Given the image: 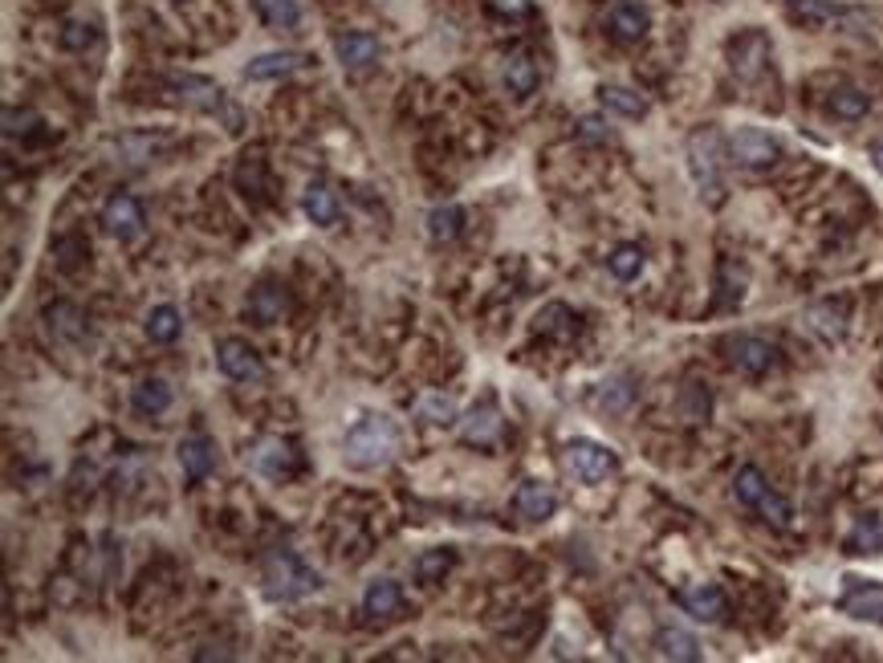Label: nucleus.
Returning <instances> with one entry per match:
<instances>
[{
  "mask_svg": "<svg viewBox=\"0 0 883 663\" xmlns=\"http://www.w3.org/2000/svg\"><path fill=\"white\" fill-rule=\"evenodd\" d=\"M684 155H688V172H693V184L700 192V199L709 208H721L724 204V160H729V139H724L717 127H696L684 143Z\"/></svg>",
  "mask_w": 883,
  "mask_h": 663,
  "instance_id": "1",
  "label": "nucleus"
},
{
  "mask_svg": "<svg viewBox=\"0 0 883 663\" xmlns=\"http://www.w3.org/2000/svg\"><path fill=\"white\" fill-rule=\"evenodd\" d=\"M342 448H347V460L355 468H383L395 456V448H400V427L388 415L367 412L362 420L350 424Z\"/></svg>",
  "mask_w": 883,
  "mask_h": 663,
  "instance_id": "2",
  "label": "nucleus"
},
{
  "mask_svg": "<svg viewBox=\"0 0 883 663\" xmlns=\"http://www.w3.org/2000/svg\"><path fill=\"white\" fill-rule=\"evenodd\" d=\"M261 583H265L269 602H297L306 595H318L321 590V574L314 566H306L294 550H273L261 566Z\"/></svg>",
  "mask_w": 883,
  "mask_h": 663,
  "instance_id": "3",
  "label": "nucleus"
},
{
  "mask_svg": "<svg viewBox=\"0 0 883 663\" xmlns=\"http://www.w3.org/2000/svg\"><path fill=\"white\" fill-rule=\"evenodd\" d=\"M163 86H167V94H172L175 102H184L188 110H200V115H225L228 131H237V127H241V115H237V107H228L225 90H220L212 78H204V74H172V78L163 81Z\"/></svg>",
  "mask_w": 883,
  "mask_h": 663,
  "instance_id": "4",
  "label": "nucleus"
},
{
  "mask_svg": "<svg viewBox=\"0 0 883 663\" xmlns=\"http://www.w3.org/2000/svg\"><path fill=\"white\" fill-rule=\"evenodd\" d=\"M777 350L770 338H762V334H729L724 338V359H729V367L741 374H750V379H762V374H770L777 367Z\"/></svg>",
  "mask_w": 883,
  "mask_h": 663,
  "instance_id": "5",
  "label": "nucleus"
},
{
  "mask_svg": "<svg viewBox=\"0 0 883 663\" xmlns=\"http://www.w3.org/2000/svg\"><path fill=\"white\" fill-rule=\"evenodd\" d=\"M563 460L582 485H599V480L615 477L619 468L615 452L607 448V444H599V439H570L563 448Z\"/></svg>",
  "mask_w": 883,
  "mask_h": 663,
  "instance_id": "6",
  "label": "nucleus"
},
{
  "mask_svg": "<svg viewBox=\"0 0 883 663\" xmlns=\"http://www.w3.org/2000/svg\"><path fill=\"white\" fill-rule=\"evenodd\" d=\"M729 160L750 167V172H765V167H774L782 160V143L762 127H737L729 134Z\"/></svg>",
  "mask_w": 883,
  "mask_h": 663,
  "instance_id": "7",
  "label": "nucleus"
},
{
  "mask_svg": "<svg viewBox=\"0 0 883 663\" xmlns=\"http://www.w3.org/2000/svg\"><path fill=\"white\" fill-rule=\"evenodd\" d=\"M216 367H220L228 379H237V383L265 379V362L257 355V346L244 343V338H220V343H216Z\"/></svg>",
  "mask_w": 883,
  "mask_h": 663,
  "instance_id": "8",
  "label": "nucleus"
},
{
  "mask_svg": "<svg viewBox=\"0 0 883 663\" xmlns=\"http://www.w3.org/2000/svg\"><path fill=\"white\" fill-rule=\"evenodd\" d=\"M253 468L269 480H290L302 468V452H297L294 439L282 436H265L253 448Z\"/></svg>",
  "mask_w": 883,
  "mask_h": 663,
  "instance_id": "9",
  "label": "nucleus"
},
{
  "mask_svg": "<svg viewBox=\"0 0 883 663\" xmlns=\"http://www.w3.org/2000/svg\"><path fill=\"white\" fill-rule=\"evenodd\" d=\"M843 595H839V610L859 619V623H883V583L871 578H843Z\"/></svg>",
  "mask_w": 883,
  "mask_h": 663,
  "instance_id": "10",
  "label": "nucleus"
},
{
  "mask_svg": "<svg viewBox=\"0 0 883 663\" xmlns=\"http://www.w3.org/2000/svg\"><path fill=\"white\" fill-rule=\"evenodd\" d=\"M148 225V213L143 204L131 196V192H115V196L102 204V228H107L115 240H134Z\"/></svg>",
  "mask_w": 883,
  "mask_h": 663,
  "instance_id": "11",
  "label": "nucleus"
},
{
  "mask_svg": "<svg viewBox=\"0 0 883 663\" xmlns=\"http://www.w3.org/2000/svg\"><path fill=\"white\" fill-rule=\"evenodd\" d=\"M335 57L338 66L359 74V69H371L379 62V37L375 33H362V29H347L335 37Z\"/></svg>",
  "mask_w": 883,
  "mask_h": 663,
  "instance_id": "12",
  "label": "nucleus"
},
{
  "mask_svg": "<svg viewBox=\"0 0 883 663\" xmlns=\"http://www.w3.org/2000/svg\"><path fill=\"white\" fill-rule=\"evenodd\" d=\"M647 29H652V13H647V4H640V0H619L615 9L607 13V33L615 41H623V45L643 41Z\"/></svg>",
  "mask_w": 883,
  "mask_h": 663,
  "instance_id": "13",
  "label": "nucleus"
},
{
  "mask_svg": "<svg viewBox=\"0 0 883 663\" xmlns=\"http://www.w3.org/2000/svg\"><path fill=\"white\" fill-rule=\"evenodd\" d=\"M244 314H249L257 326H273V322H282L285 314H290V290H285L282 281H261V285L249 293Z\"/></svg>",
  "mask_w": 883,
  "mask_h": 663,
  "instance_id": "14",
  "label": "nucleus"
},
{
  "mask_svg": "<svg viewBox=\"0 0 883 663\" xmlns=\"http://www.w3.org/2000/svg\"><path fill=\"white\" fill-rule=\"evenodd\" d=\"M314 57L302 54V50H273V54H257L249 66H244V78L249 81H277L290 78L297 69H306Z\"/></svg>",
  "mask_w": 883,
  "mask_h": 663,
  "instance_id": "15",
  "label": "nucleus"
},
{
  "mask_svg": "<svg viewBox=\"0 0 883 663\" xmlns=\"http://www.w3.org/2000/svg\"><path fill=\"white\" fill-rule=\"evenodd\" d=\"M680 607L693 615L696 623H721L724 615H729V598H724L721 586L696 583L688 590H680Z\"/></svg>",
  "mask_w": 883,
  "mask_h": 663,
  "instance_id": "16",
  "label": "nucleus"
},
{
  "mask_svg": "<svg viewBox=\"0 0 883 663\" xmlns=\"http://www.w3.org/2000/svg\"><path fill=\"white\" fill-rule=\"evenodd\" d=\"M765 62H770L765 33H741V37L729 41V66H733L737 78H757Z\"/></svg>",
  "mask_w": 883,
  "mask_h": 663,
  "instance_id": "17",
  "label": "nucleus"
},
{
  "mask_svg": "<svg viewBox=\"0 0 883 663\" xmlns=\"http://www.w3.org/2000/svg\"><path fill=\"white\" fill-rule=\"evenodd\" d=\"M175 460L184 468V477L196 485V480H204L216 468V444L204 432H192V436H184L175 444Z\"/></svg>",
  "mask_w": 883,
  "mask_h": 663,
  "instance_id": "18",
  "label": "nucleus"
},
{
  "mask_svg": "<svg viewBox=\"0 0 883 663\" xmlns=\"http://www.w3.org/2000/svg\"><path fill=\"white\" fill-rule=\"evenodd\" d=\"M847 318H851V305L843 297H822V302H815L806 309V326L815 334H822L827 343H843Z\"/></svg>",
  "mask_w": 883,
  "mask_h": 663,
  "instance_id": "19",
  "label": "nucleus"
},
{
  "mask_svg": "<svg viewBox=\"0 0 883 663\" xmlns=\"http://www.w3.org/2000/svg\"><path fill=\"white\" fill-rule=\"evenodd\" d=\"M513 509L525 521H549L558 513V497H554V489H549L546 480H522V489L513 497Z\"/></svg>",
  "mask_w": 883,
  "mask_h": 663,
  "instance_id": "20",
  "label": "nucleus"
},
{
  "mask_svg": "<svg viewBox=\"0 0 883 663\" xmlns=\"http://www.w3.org/2000/svg\"><path fill=\"white\" fill-rule=\"evenodd\" d=\"M786 17L803 29H822L830 21H843L847 9L835 0H786Z\"/></svg>",
  "mask_w": 883,
  "mask_h": 663,
  "instance_id": "21",
  "label": "nucleus"
},
{
  "mask_svg": "<svg viewBox=\"0 0 883 663\" xmlns=\"http://www.w3.org/2000/svg\"><path fill=\"white\" fill-rule=\"evenodd\" d=\"M501 81H505V90L513 94V98H530V94L537 90V81H542V74H537V62L525 50H517V54L505 57V69H501Z\"/></svg>",
  "mask_w": 883,
  "mask_h": 663,
  "instance_id": "22",
  "label": "nucleus"
},
{
  "mask_svg": "<svg viewBox=\"0 0 883 663\" xmlns=\"http://www.w3.org/2000/svg\"><path fill=\"white\" fill-rule=\"evenodd\" d=\"M302 213L309 216V225L318 228H330L338 220V196L335 187L326 184V180H314V184L302 192Z\"/></svg>",
  "mask_w": 883,
  "mask_h": 663,
  "instance_id": "23",
  "label": "nucleus"
},
{
  "mask_svg": "<svg viewBox=\"0 0 883 663\" xmlns=\"http://www.w3.org/2000/svg\"><path fill=\"white\" fill-rule=\"evenodd\" d=\"M465 439L477 444V448H493L501 439V412H497L493 399H484L481 407H472L469 420H465Z\"/></svg>",
  "mask_w": 883,
  "mask_h": 663,
  "instance_id": "24",
  "label": "nucleus"
},
{
  "mask_svg": "<svg viewBox=\"0 0 883 663\" xmlns=\"http://www.w3.org/2000/svg\"><path fill=\"white\" fill-rule=\"evenodd\" d=\"M45 322H50V334L62 338V343H81L86 338V314L74 302H66V297L45 305Z\"/></svg>",
  "mask_w": 883,
  "mask_h": 663,
  "instance_id": "25",
  "label": "nucleus"
},
{
  "mask_svg": "<svg viewBox=\"0 0 883 663\" xmlns=\"http://www.w3.org/2000/svg\"><path fill=\"white\" fill-rule=\"evenodd\" d=\"M400 607H403V586L395 578H375V583L362 590V615H371V619H391Z\"/></svg>",
  "mask_w": 883,
  "mask_h": 663,
  "instance_id": "26",
  "label": "nucleus"
},
{
  "mask_svg": "<svg viewBox=\"0 0 883 663\" xmlns=\"http://www.w3.org/2000/svg\"><path fill=\"white\" fill-rule=\"evenodd\" d=\"M534 330L542 334V338H558V343H570L578 334V314L570 309V305L563 302H549L542 314H537Z\"/></svg>",
  "mask_w": 883,
  "mask_h": 663,
  "instance_id": "27",
  "label": "nucleus"
},
{
  "mask_svg": "<svg viewBox=\"0 0 883 663\" xmlns=\"http://www.w3.org/2000/svg\"><path fill=\"white\" fill-rule=\"evenodd\" d=\"M599 107L611 110V115H619V119H643L647 115V98L643 94H635L631 86H599Z\"/></svg>",
  "mask_w": 883,
  "mask_h": 663,
  "instance_id": "28",
  "label": "nucleus"
},
{
  "mask_svg": "<svg viewBox=\"0 0 883 663\" xmlns=\"http://www.w3.org/2000/svg\"><path fill=\"white\" fill-rule=\"evenodd\" d=\"M847 554H859V557L883 554V518L880 513H863V518L855 521V530L847 533Z\"/></svg>",
  "mask_w": 883,
  "mask_h": 663,
  "instance_id": "29",
  "label": "nucleus"
},
{
  "mask_svg": "<svg viewBox=\"0 0 883 663\" xmlns=\"http://www.w3.org/2000/svg\"><path fill=\"white\" fill-rule=\"evenodd\" d=\"M656 648L664 660H684V663L700 660V643H696V635L693 631H684V627H659Z\"/></svg>",
  "mask_w": 883,
  "mask_h": 663,
  "instance_id": "30",
  "label": "nucleus"
},
{
  "mask_svg": "<svg viewBox=\"0 0 883 663\" xmlns=\"http://www.w3.org/2000/svg\"><path fill=\"white\" fill-rule=\"evenodd\" d=\"M131 407L139 415H163L167 407H172V387L163 383V379H143V383L131 391Z\"/></svg>",
  "mask_w": 883,
  "mask_h": 663,
  "instance_id": "31",
  "label": "nucleus"
},
{
  "mask_svg": "<svg viewBox=\"0 0 883 663\" xmlns=\"http://www.w3.org/2000/svg\"><path fill=\"white\" fill-rule=\"evenodd\" d=\"M827 110L835 115V119L859 122L871 110V98L859 90V86H835V90H830V98H827Z\"/></svg>",
  "mask_w": 883,
  "mask_h": 663,
  "instance_id": "32",
  "label": "nucleus"
},
{
  "mask_svg": "<svg viewBox=\"0 0 883 663\" xmlns=\"http://www.w3.org/2000/svg\"><path fill=\"white\" fill-rule=\"evenodd\" d=\"M465 208L460 204H440V208H432L428 213V237L436 240V244H448V240H456L460 232H465Z\"/></svg>",
  "mask_w": 883,
  "mask_h": 663,
  "instance_id": "33",
  "label": "nucleus"
},
{
  "mask_svg": "<svg viewBox=\"0 0 883 663\" xmlns=\"http://www.w3.org/2000/svg\"><path fill=\"white\" fill-rule=\"evenodd\" d=\"M770 480L762 477V468H753V465H745V468H737V477H733V497H737V504H745V509H757V504L770 497Z\"/></svg>",
  "mask_w": 883,
  "mask_h": 663,
  "instance_id": "34",
  "label": "nucleus"
},
{
  "mask_svg": "<svg viewBox=\"0 0 883 663\" xmlns=\"http://www.w3.org/2000/svg\"><path fill=\"white\" fill-rule=\"evenodd\" d=\"M257 17L265 21L269 29H277V33H294L302 25V4L297 0H257Z\"/></svg>",
  "mask_w": 883,
  "mask_h": 663,
  "instance_id": "35",
  "label": "nucleus"
},
{
  "mask_svg": "<svg viewBox=\"0 0 883 663\" xmlns=\"http://www.w3.org/2000/svg\"><path fill=\"white\" fill-rule=\"evenodd\" d=\"M456 566V554L448 550V545H440V550H424V554L415 557L412 562V570H415V578L424 586H436V583H444V574L453 570Z\"/></svg>",
  "mask_w": 883,
  "mask_h": 663,
  "instance_id": "36",
  "label": "nucleus"
},
{
  "mask_svg": "<svg viewBox=\"0 0 883 663\" xmlns=\"http://www.w3.org/2000/svg\"><path fill=\"white\" fill-rule=\"evenodd\" d=\"M143 330H148L151 343H175L179 338V330H184V318H179V309L175 305H155L148 314V322H143Z\"/></svg>",
  "mask_w": 883,
  "mask_h": 663,
  "instance_id": "37",
  "label": "nucleus"
},
{
  "mask_svg": "<svg viewBox=\"0 0 883 663\" xmlns=\"http://www.w3.org/2000/svg\"><path fill=\"white\" fill-rule=\"evenodd\" d=\"M607 269H611L615 281H635L643 273V249L640 244H619V249H611V257H607Z\"/></svg>",
  "mask_w": 883,
  "mask_h": 663,
  "instance_id": "38",
  "label": "nucleus"
},
{
  "mask_svg": "<svg viewBox=\"0 0 883 663\" xmlns=\"http://www.w3.org/2000/svg\"><path fill=\"white\" fill-rule=\"evenodd\" d=\"M57 41H62V50H69V54H86L98 41V25L95 21H66L62 33H57Z\"/></svg>",
  "mask_w": 883,
  "mask_h": 663,
  "instance_id": "39",
  "label": "nucleus"
},
{
  "mask_svg": "<svg viewBox=\"0 0 883 663\" xmlns=\"http://www.w3.org/2000/svg\"><path fill=\"white\" fill-rule=\"evenodd\" d=\"M37 127H45V122H41V115L33 107H4V134H9V139H17V134L29 139Z\"/></svg>",
  "mask_w": 883,
  "mask_h": 663,
  "instance_id": "40",
  "label": "nucleus"
},
{
  "mask_svg": "<svg viewBox=\"0 0 883 663\" xmlns=\"http://www.w3.org/2000/svg\"><path fill=\"white\" fill-rule=\"evenodd\" d=\"M237 187H241V196H261L265 192V160L261 155H244V163L237 167Z\"/></svg>",
  "mask_w": 883,
  "mask_h": 663,
  "instance_id": "41",
  "label": "nucleus"
},
{
  "mask_svg": "<svg viewBox=\"0 0 883 663\" xmlns=\"http://www.w3.org/2000/svg\"><path fill=\"white\" fill-rule=\"evenodd\" d=\"M419 415H424L428 424H436V427H453L456 424V403H453V399L428 395L424 403H419Z\"/></svg>",
  "mask_w": 883,
  "mask_h": 663,
  "instance_id": "42",
  "label": "nucleus"
},
{
  "mask_svg": "<svg viewBox=\"0 0 883 663\" xmlns=\"http://www.w3.org/2000/svg\"><path fill=\"white\" fill-rule=\"evenodd\" d=\"M753 513H762V518L770 521L774 530H786L789 518H794V509H789V501H786V497H777V492H770V497H765V501L757 504Z\"/></svg>",
  "mask_w": 883,
  "mask_h": 663,
  "instance_id": "43",
  "label": "nucleus"
},
{
  "mask_svg": "<svg viewBox=\"0 0 883 663\" xmlns=\"http://www.w3.org/2000/svg\"><path fill=\"white\" fill-rule=\"evenodd\" d=\"M578 139H595V143H607V139H611V131H607V122L590 115V119H578Z\"/></svg>",
  "mask_w": 883,
  "mask_h": 663,
  "instance_id": "44",
  "label": "nucleus"
},
{
  "mask_svg": "<svg viewBox=\"0 0 883 663\" xmlns=\"http://www.w3.org/2000/svg\"><path fill=\"white\" fill-rule=\"evenodd\" d=\"M871 163H875V172L883 175V143H875V151H871Z\"/></svg>",
  "mask_w": 883,
  "mask_h": 663,
  "instance_id": "45",
  "label": "nucleus"
},
{
  "mask_svg": "<svg viewBox=\"0 0 883 663\" xmlns=\"http://www.w3.org/2000/svg\"><path fill=\"white\" fill-rule=\"evenodd\" d=\"M179 4H184V0H179Z\"/></svg>",
  "mask_w": 883,
  "mask_h": 663,
  "instance_id": "46",
  "label": "nucleus"
}]
</instances>
